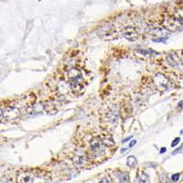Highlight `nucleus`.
Here are the masks:
<instances>
[{
  "instance_id": "6e6552de",
  "label": "nucleus",
  "mask_w": 183,
  "mask_h": 183,
  "mask_svg": "<svg viewBox=\"0 0 183 183\" xmlns=\"http://www.w3.org/2000/svg\"><path fill=\"white\" fill-rule=\"evenodd\" d=\"M123 34H124V37L130 41H135L139 37V33L133 27H127L124 29Z\"/></svg>"
},
{
  "instance_id": "423d86ee",
  "label": "nucleus",
  "mask_w": 183,
  "mask_h": 183,
  "mask_svg": "<svg viewBox=\"0 0 183 183\" xmlns=\"http://www.w3.org/2000/svg\"><path fill=\"white\" fill-rule=\"evenodd\" d=\"M181 23L175 18H167L163 20L162 26L169 31H177L181 28Z\"/></svg>"
},
{
  "instance_id": "412c9836",
  "label": "nucleus",
  "mask_w": 183,
  "mask_h": 183,
  "mask_svg": "<svg viewBox=\"0 0 183 183\" xmlns=\"http://www.w3.org/2000/svg\"><path fill=\"white\" fill-rule=\"evenodd\" d=\"M126 150H127V148H123V149L121 150V152H122V153H124V152H126Z\"/></svg>"
},
{
  "instance_id": "ddd939ff",
  "label": "nucleus",
  "mask_w": 183,
  "mask_h": 183,
  "mask_svg": "<svg viewBox=\"0 0 183 183\" xmlns=\"http://www.w3.org/2000/svg\"><path fill=\"white\" fill-rule=\"evenodd\" d=\"M174 18L177 19L181 24H183V9H178L175 14H174Z\"/></svg>"
},
{
  "instance_id": "f03ea898",
  "label": "nucleus",
  "mask_w": 183,
  "mask_h": 183,
  "mask_svg": "<svg viewBox=\"0 0 183 183\" xmlns=\"http://www.w3.org/2000/svg\"><path fill=\"white\" fill-rule=\"evenodd\" d=\"M68 80H69V82H70L71 90L73 93L81 92V90L83 87V77H82L81 72L79 69L73 68V69L69 70Z\"/></svg>"
},
{
  "instance_id": "1a4fd4ad",
  "label": "nucleus",
  "mask_w": 183,
  "mask_h": 183,
  "mask_svg": "<svg viewBox=\"0 0 183 183\" xmlns=\"http://www.w3.org/2000/svg\"><path fill=\"white\" fill-rule=\"evenodd\" d=\"M34 175L31 172L22 171L17 176V183H33Z\"/></svg>"
},
{
  "instance_id": "9b49d317",
  "label": "nucleus",
  "mask_w": 183,
  "mask_h": 183,
  "mask_svg": "<svg viewBox=\"0 0 183 183\" xmlns=\"http://www.w3.org/2000/svg\"><path fill=\"white\" fill-rule=\"evenodd\" d=\"M118 179L121 183H128L129 182V175L126 172H122L118 174Z\"/></svg>"
},
{
  "instance_id": "2eb2a0df",
  "label": "nucleus",
  "mask_w": 183,
  "mask_h": 183,
  "mask_svg": "<svg viewBox=\"0 0 183 183\" xmlns=\"http://www.w3.org/2000/svg\"><path fill=\"white\" fill-rule=\"evenodd\" d=\"M179 180H180V173H175V174L172 175V177H171V181H172L177 182Z\"/></svg>"
},
{
  "instance_id": "aec40b11",
  "label": "nucleus",
  "mask_w": 183,
  "mask_h": 183,
  "mask_svg": "<svg viewBox=\"0 0 183 183\" xmlns=\"http://www.w3.org/2000/svg\"><path fill=\"white\" fill-rule=\"evenodd\" d=\"M166 150H167V149L163 148H161V151H160V153L162 154V153H164V152H166Z\"/></svg>"
},
{
  "instance_id": "a211bd4d",
  "label": "nucleus",
  "mask_w": 183,
  "mask_h": 183,
  "mask_svg": "<svg viewBox=\"0 0 183 183\" xmlns=\"http://www.w3.org/2000/svg\"><path fill=\"white\" fill-rule=\"evenodd\" d=\"M99 183H110V182H109V180H108L107 178H104V179H102V181H101Z\"/></svg>"
},
{
  "instance_id": "f8f14e48",
  "label": "nucleus",
  "mask_w": 183,
  "mask_h": 183,
  "mask_svg": "<svg viewBox=\"0 0 183 183\" xmlns=\"http://www.w3.org/2000/svg\"><path fill=\"white\" fill-rule=\"evenodd\" d=\"M127 166L130 167V168H135L137 164V159L134 156H130V157H127Z\"/></svg>"
},
{
  "instance_id": "7ed1b4c3",
  "label": "nucleus",
  "mask_w": 183,
  "mask_h": 183,
  "mask_svg": "<svg viewBox=\"0 0 183 183\" xmlns=\"http://www.w3.org/2000/svg\"><path fill=\"white\" fill-rule=\"evenodd\" d=\"M154 82L157 89L161 92H167L171 88V82L169 79L162 73H157L154 77Z\"/></svg>"
},
{
  "instance_id": "6ab92c4d",
  "label": "nucleus",
  "mask_w": 183,
  "mask_h": 183,
  "mask_svg": "<svg viewBox=\"0 0 183 183\" xmlns=\"http://www.w3.org/2000/svg\"><path fill=\"white\" fill-rule=\"evenodd\" d=\"M131 138H132V136H129V137H127L126 139H124V140H123V143H125V142H127V141H128V140H130Z\"/></svg>"
},
{
  "instance_id": "9d476101",
  "label": "nucleus",
  "mask_w": 183,
  "mask_h": 183,
  "mask_svg": "<svg viewBox=\"0 0 183 183\" xmlns=\"http://www.w3.org/2000/svg\"><path fill=\"white\" fill-rule=\"evenodd\" d=\"M73 163L76 167H83L86 163V157L84 156H75L73 158Z\"/></svg>"
},
{
  "instance_id": "4468645a",
  "label": "nucleus",
  "mask_w": 183,
  "mask_h": 183,
  "mask_svg": "<svg viewBox=\"0 0 183 183\" xmlns=\"http://www.w3.org/2000/svg\"><path fill=\"white\" fill-rule=\"evenodd\" d=\"M136 52L140 53L142 55H150V53L153 52L152 51H145V50H137Z\"/></svg>"
},
{
  "instance_id": "39448f33",
  "label": "nucleus",
  "mask_w": 183,
  "mask_h": 183,
  "mask_svg": "<svg viewBox=\"0 0 183 183\" xmlns=\"http://www.w3.org/2000/svg\"><path fill=\"white\" fill-rule=\"evenodd\" d=\"M148 33L153 38V41H160V39L165 38V36H167L166 30L164 27L157 26H151L148 27Z\"/></svg>"
},
{
  "instance_id": "dca6fc26",
  "label": "nucleus",
  "mask_w": 183,
  "mask_h": 183,
  "mask_svg": "<svg viewBox=\"0 0 183 183\" xmlns=\"http://www.w3.org/2000/svg\"><path fill=\"white\" fill-rule=\"evenodd\" d=\"M180 141H181V138H180V137H176V138L173 140V142L171 143V147H176V146L180 143Z\"/></svg>"
},
{
  "instance_id": "4be33fe9",
  "label": "nucleus",
  "mask_w": 183,
  "mask_h": 183,
  "mask_svg": "<svg viewBox=\"0 0 183 183\" xmlns=\"http://www.w3.org/2000/svg\"><path fill=\"white\" fill-rule=\"evenodd\" d=\"M56 183H58V182H56Z\"/></svg>"
},
{
  "instance_id": "f3484780",
  "label": "nucleus",
  "mask_w": 183,
  "mask_h": 183,
  "mask_svg": "<svg viewBox=\"0 0 183 183\" xmlns=\"http://www.w3.org/2000/svg\"><path fill=\"white\" fill-rule=\"evenodd\" d=\"M135 144H136V140H132V141L130 142V144H129V146H128V147H129V148H132V147H134V146H135Z\"/></svg>"
},
{
  "instance_id": "20e7f679",
  "label": "nucleus",
  "mask_w": 183,
  "mask_h": 183,
  "mask_svg": "<svg viewBox=\"0 0 183 183\" xmlns=\"http://www.w3.org/2000/svg\"><path fill=\"white\" fill-rule=\"evenodd\" d=\"M166 60L170 68L183 73V62L177 54H174V53L168 54L166 57Z\"/></svg>"
},
{
  "instance_id": "0eeeda50",
  "label": "nucleus",
  "mask_w": 183,
  "mask_h": 183,
  "mask_svg": "<svg viewBox=\"0 0 183 183\" xmlns=\"http://www.w3.org/2000/svg\"><path fill=\"white\" fill-rule=\"evenodd\" d=\"M118 116H119V114H118V110H117L116 107L109 108L106 111V114H105V120H106L105 122L109 123V124H112V125L116 124Z\"/></svg>"
},
{
  "instance_id": "f257e3e1",
  "label": "nucleus",
  "mask_w": 183,
  "mask_h": 183,
  "mask_svg": "<svg viewBox=\"0 0 183 183\" xmlns=\"http://www.w3.org/2000/svg\"><path fill=\"white\" fill-rule=\"evenodd\" d=\"M113 144H114V141L110 138L102 137L100 135L94 136L91 139L90 145H89V150L91 153V157H101L106 152L107 148Z\"/></svg>"
}]
</instances>
